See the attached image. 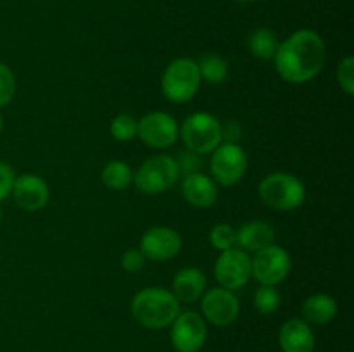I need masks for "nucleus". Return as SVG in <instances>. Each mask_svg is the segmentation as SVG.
Listing matches in <instances>:
<instances>
[{"label":"nucleus","mask_w":354,"mask_h":352,"mask_svg":"<svg viewBox=\"0 0 354 352\" xmlns=\"http://www.w3.org/2000/svg\"><path fill=\"white\" fill-rule=\"evenodd\" d=\"M273 61L280 78L301 85L318 76L327 61V48L317 31L299 30L279 45Z\"/></svg>","instance_id":"nucleus-1"},{"label":"nucleus","mask_w":354,"mask_h":352,"mask_svg":"<svg viewBox=\"0 0 354 352\" xmlns=\"http://www.w3.org/2000/svg\"><path fill=\"white\" fill-rule=\"evenodd\" d=\"M131 316L140 326L161 330L169 326L180 313V302L173 292L161 286H147L131 300Z\"/></svg>","instance_id":"nucleus-2"},{"label":"nucleus","mask_w":354,"mask_h":352,"mask_svg":"<svg viewBox=\"0 0 354 352\" xmlns=\"http://www.w3.org/2000/svg\"><path fill=\"white\" fill-rule=\"evenodd\" d=\"M259 197L275 211H294L306 199L304 183L290 173H272L259 183Z\"/></svg>","instance_id":"nucleus-3"},{"label":"nucleus","mask_w":354,"mask_h":352,"mask_svg":"<svg viewBox=\"0 0 354 352\" xmlns=\"http://www.w3.org/2000/svg\"><path fill=\"white\" fill-rule=\"evenodd\" d=\"M201 83L203 79L197 62L189 57H180L166 66L161 78V88L169 102L185 104L196 97Z\"/></svg>","instance_id":"nucleus-4"},{"label":"nucleus","mask_w":354,"mask_h":352,"mask_svg":"<svg viewBox=\"0 0 354 352\" xmlns=\"http://www.w3.org/2000/svg\"><path fill=\"white\" fill-rule=\"evenodd\" d=\"M178 166L171 155L159 154L142 162L133 175V183L138 192L145 195H158L171 188L178 179Z\"/></svg>","instance_id":"nucleus-5"},{"label":"nucleus","mask_w":354,"mask_h":352,"mask_svg":"<svg viewBox=\"0 0 354 352\" xmlns=\"http://www.w3.org/2000/svg\"><path fill=\"white\" fill-rule=\"evenodd\" d=\"M178 131L187 150L199 155L209 154L221 144V123L209 113L190 114Z\"/></svg>","instance_id":"nucleus-6"},{"label":"nucleus","mask_w":354,"mask_h":352,"mask_svg":"<svg viewBox=\"0 0 354 352\" xmlns=\"http://www.w3.org/2000/svg\"><path fill=\"white\" fill-rule=\"evenodd\" d=\"M292 261L286 248L272 244L251 257V276L259 285L275 286L289 276Z\"/></svg>","instance_id":"nucleus-7"},{"label":"nucleus","mask_w":354,"mask_h":352,"mask_svg":"<svg viewBox=\"0 0 354 352\" xmlns=\"http://www.w3.org/2000/svg\"><path fill=\"white\" fill-rule=\"evenodd\" d=\"M248 171V154L239 144L221 141L213 150L211 175L214 182L223 186H232L241 182Z\"/></svg>","instance_id":"nucleus-8"},{"label":"nucleus","mask_w":354,"mask_h":352,"mask_svg":"<svg viewBox=\"0 0 354 352\" xmlns=\"http://www.w3.org/2000/svg\"><path fill=\"white\" fill-rule=\"evenodd\" d=\"M137 137L152 148H168L178 140V124L171 114L154 110L137 121Z\"/></svg>","instance_id":"nucleus-9"},{"label":"nucleus","mask_w":354,"mask_h":352,"mask_svg":"<svg viewBox=\"0 0 354 352\" xmlns=\"http://www.w3.org/2000/svg\"><path fill=\"white\" fill-rule=\"evenodd\" d=\"M169 338L176 352H199L207 337L206 321L194 311L178 313L169 324Z\"/></svg>","instance_id":"nucleus-10"},{"label":"nucleus","mask_w":354,"mask_h":352,"mask_svg":"<svg viewBox=\"0 0 354 352\" xmlns=\"http://www.w3.org/2000/svg\"><path fill=\"white\" fill-rule=\"evenodd\" d=\"M214 278L230 292L242 289L251 278V257L248 252L235 247L221 252L214 264Z\"/></svg>","instance_id":"nucleus-11"},{"label":"nucleus","mask_w":354,"mask_h":352,"mask_svg":"<svg viewBox=\"0 0 354 352\" xmlns=\"http://www.w3.org/2000/svg\"><path fill=\"white\" fill-rule=\"evenodd\" d=\"M201 309H203L204 320L209 321L211 324L228 326L239 317L241 304H239L234 292L223 289V286H216V289H211L204 293Z\"/></svg>","instance_id":"nucleus-12"},{"label":"nucleus","mask_w":354,"mask_h":352,"mask_svg":"<svg viewBox=\"0 0 354 352\" xmlns=\"http://www.w3.org/2000/svg\"><path fill=\"white\" fill-rule=\"evenodd\" d=\"M182 251V237L168 226H156L140 238V252L151 261H169Z\"/></svg>","instance_id":"nucleus-13"},{"label":"nucleus","mask_w":354,"mask_h":352,"mask_svg":"<svg viewBox=\"0 0 354 352\" xmlns=\"http://www.w3.org/2000/svg\"><path fill=\"white\" fill-rule=\"evenodd\" d=\"M12 197L17 206L24 211H40L44 209L45 204L48 202V185L44 178L37 175L17 176L12 186Z\"/></svg>","instance_id":"nucleus-14"},{"label":"nucleus","mask_w":354,"mask_h":352,"mask_svg":"<svg viewBox=\"0 0 354 352\" xmlns=\"http://www.w3.org/2000/svg\"><path fill=\"white\" fill-rule=\"evenodd\" d=\"M279 344L282 352H313L315 333L310 323L294 317L280 326Z\"/></svg>","instance_id":"nucleus-15"},{"label":"nucleus","mask_w":354,"mask_h":352,"mask_svg":"<svg viewBox=\"0 0 354 352\" xmlns=\"http://www.w3.org/2000/svg\"><path fill=\"white\" fill-rule=\"evenodd\" d=\"M183 199L194 207L206 209L211 207L218 199L216 183L211 176L203 175V173H194V175L183 176L182 182Z\"/></svg>","instance_id":"nucleus-16"},{"label":"nucleus","mask_w":354,"mask_h":352,"mask_svg":"<svg viewBox=\"0 0 354 352\" xmlns=\"http://www.w3.org/2000/svg\"><path fill=\"white\" fill-rule=\"evenodd\" d=\"M275 230L266 221H251L235 231V245L241 251L258 252L275 244Z\"/></svg>","instance_id":"nucleus-17"},{"label":"nucleus","mask_w":354,"mask_h":352,"mask_svg":"<svg viewBox=\"0 0 354 352\" xmlns=\"http://www.w3.org/2000/svg\"><path fill=\"white\" fill-rule=\"evenodd\" d=\"M206 290V275L199 268H183L173 278V295L178 302L192 304Z\"/></svg>","instance_id":"nucleus-18"},{"label":"nucleus","mask_w":354,"mask_h":352,"mask_svg":"<svg viewBox=\"0 0 354 352\" xmlns=\"http://www.w3.org/2000/svg\"><path fill=\"white\" fill-rule=\"evenodd\" d=\"M337 309L339 307L334 297L327 295V293H315L304 300L301 314H303V320L306 323L327 324L334 320Z\"/></svg>","instance_id":"nucleus-19"},{"label":"nucleus","mask_w":354,"mask_h":352,"mask_svg":"<svg viewBox=\"0 0 354 352\" xmlns=\"http://www.w3.org/2000/svg\"><path fill=\"white\" fill-rule=\"evenodd\" d=\"M279 45L280 43L277 40V35L272 30H268V28H258V30H254L248 41L251 55L259 59V61H270V59L275 57Z\"/></svg>","instance_id":"nucleus-20"},{"label":"nucleus","mask_w":354,"mask_h":352,"mask_svg":"<svg viewBox=\"0 0 354 352\" xmlns=\"http://www.w3.org/2000/svg\"><path fill=\"white\" fill-rule=\"evenodd\" d=\"M196 62L197 68H199L201 79H204L209 85H220L227 79L228 64L220 54H206Z\"/></svg>","instance_id":"nucleus-21"},{"label":"nucleus","mask_w":354,"mask_h":352,"mask_svg":"<svg viewBox=\"0 0 354 352\" xmlns=\"http://www.w3.org/2000/svg\"><path fill=\"white\" fill-rule=\"evenodd\" d=\"M102 183L111 190H124L133 182V171L124 161H111L102 169Z\"/></svg>","instance_id":"nucleus-22"},{"label":"nucleus","mask_w":354,"mask_h":352,"mask_svg":"<svg viewBox=\"0 0 354 352\" xmlns=\"http://www.w3.org/2000/svg\"><path fill=\"white\" fill-rule=\"evenodd\" d=\"M282 304V295L275 286L261 285L254 293V309L261 314H273Z\"/></svg>","instance_id":"nucleus-23"},{"label":"nucleus","mask_w":354,"mask_h":352,"mask_svg":"<svg viewBox=\"0 0 354 352\" xmlns=\"http://www.w3.org/2000/svg\"><path fill=\"white\" fill-rule=\"evenodd\" d=\"M109 131L116 141H130L137 137V121L130 114H118L111 121Z\"/></svg>","instance_id":"nucleus-24"},{"label":"nucleus","mask_w":354,"mask_h":352,"mask_svg":"<svg viewBox=\"0 0 354 352\" xmlns=\"http://www.w3.org/2000/svg\"><path fill=\"white\" fill-rule=\"evenodd\" d=\"M209 242L213 245V248L216 251H228V248L235 247V230L230 226V224H216L213 226L209 233Z\"/></svg>","instance_id":"nucleus-25"},{"label":"nucleus","mask_w":354,"mask_h":352,"mask_svg":"<svg viewBox=\"0 0 354 352\" xmlns=\"http://www.w3.org/2000/svg\"><path fill=\"white\" fill-rule=\"evenodd\" d=\"M16 93V78L10 68L0 62V107L7 106Z\"/></svg>","instance_id":"nucleus-26"},{"label":"nucleus","mask_w":354,"mask_h":352,"mask_svg":"<svg viewBox=\"0 0 354 352\" xmlns=\"http://www.w3.org/2000/svg\"><path fill=\"white\" fill-rule=\"evenodd\" d=\"M337 81L349 97L354 95V57H346L337 66Z\"/></svg>","instance_id":"nucleus-27"},{"label":"nucleus","mask_w":354,"mask_h":352,"mask_svg":"<svg viewBox=\"0 0 354 352\" xmlns=\"http://www.w3.org/2000/svg\"><path fill=\"white\" fill-rule=\"evenodd\" d=\"M145 264V255L142 254L140 248H128L121 255V268L128 273H138Z\"/></svg>","instance_id":"nucleus-28"},{"label":"nucleus","mask_w":354,"mask_h":352,"mask_svg":"<svg viewBox=\"0 0 354 352\" xmlns=\"http://www.w3.org/2000/svg\"><path fill=\"white\" fill-rule=\"evenodd\" d=\"M176 166H178V173L183 176L199 173V169H201L199 154H196V152H192V150L183 152V154L178 157V161H176Z\"/></svg>","instance_id":"nucleus-29"},{"label":"nucleus","mask_w":354,"mask_h":352,"mask_svg":"<svg viewBox=\"0 0 354 352\" xmlns=\"http://www.w3.org/2000/svg\"><path fill=\"white\" fill-rule=\"evenodd\" d=\"M14 182H16L14 169L10 168L7 162L0 161V200H3L6 197H9V193L12 192Z\"/></svg>","instance_id":"nucleus-30"},{"label":"nucleus","mask_w":354,"mask_h":352,"mask_svg":"<svg viewBox=\"0 0 354 352\" xmlns=\"http://www.w3.org/2000/svg\"><path fill=\"white\" fill-rule=\"evenodd\" d=\"M241 135L242 130L237 121L232 119L221 124V141H225V144H237L241 140Z\"/></svg>","instance_id":"nucleus-31"},{"label":"nucleus","mask_w":354,"mask_h":352,"mask_svg":"<svg viewBox=\"0 0 354 352\" xmlns=\"http://www.w3.org/2000/svg\"><path fill=\"white\" fill-rule=\"evenodd\" d=\"M237 3H249V2H256V0H234Z\"/></svg>","instance_id":"nucleus-32"},{"label":"nucleus","mask_w":354,"mask_h":352,"mask_svg":"<svg viewBox=\"0 0 354 352\" xmlns=\"http://www.w3.org/2000/svg\"><path fill=\"white\" fill-rule=\"evenodd\" d=\"M3 128V119H2V114H0V131H2Z\"/></svg>","instance_id":"nucleus-33"},{"label":"nucleus","mask_w":354,"mask_h":352,"mask_svg":"<svg viewBox=\"0 0 354 352\" xmlns=\"http://www.w3.org/2000/svg\"><path fill=\"white\" fill-rule=\"evenodd\" d=\"M0 221H2V207H0Z\"/></svg>","instance_id":"nucleus-34"}]
</instances>
